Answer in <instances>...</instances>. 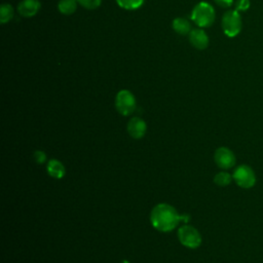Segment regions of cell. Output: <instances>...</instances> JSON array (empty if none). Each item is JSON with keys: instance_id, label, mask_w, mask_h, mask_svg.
<instances>
[{"instance_id": "obj_3", "label": "cell", "mask_w": 263, "mask_h": 263, "mask_svg": "<svg viewBox=\"0 0 263 263\" xmlns=\"http://www.w3.org/2000/svg\"><path fill=\"white\" fill-rule=\"evenodd\" d=\"M221 26L226 36L230 38L237 36L242 28V21L239 12L235 9L227 10L222 16Z\"/></svg>"}, {"instance_id": "obj_18", "label": "cell", "mask_w": 263, "mask_h": 263, "mask_svg": "<svg viewBox=\"0 0 263 263\" xmlns=\"http://www.w3.org/2000/svg\"><path fill=\"white\" fill-rule=\"evenodd\" d=\"M251 2L250 0H237L235 2V10L239 11H247L250 8Z\"/></svg>"}, {"instance_id": "obj_7", "label": "cell", "mask_w": 263, "mask_h": 263, "mask_svg": "<svg viewBox=\"0 0 263 263\" xmlns=\"http://www.w3.org/2000/svg\"><path fill=\"white\" fill-rule=\"evenodd\" d=\"M214 159H215L216 164L222 170L231 168L235 164V155H234V153L226 147L218 148L215 152Z\"/></svg>"}, {"instance_id": "obj_1", "label": "cell", "mask_w": 263, "mask_h": 263, "mask_svg": "<svg viewBox=\"0 0 263 263\" xmlns=\"http://www.w3.org/2000/svg\"><path fill=\"white\" fill-rule=\"evenodd\" d=\"M150 220L152 226L162 232L173 230L178 223L182 220V217L177 213L174 206L167 203H159L153 208Z\"/></svg>"}, {"instance_id": "obj_4", "label": "cell", "mask_w": 263, "mask_h": 263, "mask_svg": "<svg viewBox=\"0 0 263 263\" xmlns=\"http://www.w3.org/2000/svg\"><path fill=\"white\" fill-rule=\"evenodd\" d=\"M232 178L237 186L243 189H249L254 187L256 184V175L253 168L247 164L238 165L232 175Z\"/></svg>"}, {"instance_id": "obj_20", "label": "cell", "mask_w": 263, "mask_h": 263, "mask_svg": "<svg viewBox=\"0 0 263 263\" xmlns=\"http://www.w3.org/2000/svg\"><path fill=\"white\" fill-rule=\"evenodd\" d=\"M221 7H230L233 3V0H214Z\"/></svg>"}, {"instance_id": "obj_16", "label": "cell", "mask_w": 263, "mask_h": 263, "mask_svg": "<svg viewBox=\"0 0 263 263\" xmlns=\"http://www.w3.org/2000/svg\"><path fill=\"white\" fill-rule=\"evenodd\" d=\"M117 4L127 10H135L142 6L144 0H116Z\"/></svg>"}, {"instance_id": "obj_17", "label": "cell", "mask_w": 263, "mask_h": 263, "mask_svg": "<svg viewBox=\"0 0 263 263\" xmlns=\"http://www.w3.org/2000/svg\"><path fill=\"white\" fill-rule=\"evenodd\" d=\"M77 2L86 9H96L101 5L102 0H77Z\"/></svg>"}, {"instance_id": "obj_10", "label": "cell", "mask_w": 263, "mask_h": 263, "mask_svg": "<svg viewBox=\"0 0 263 263\" xmlns=\"http://www.w3.org/2000/svg\"><path fill=\"white\" fill-rule=\"evenodd\" d=\"M40 7L39 0H23L17 6V11L24 17H32L39 11Z\"/></svg>"}, {"instance_id": "obj_2", "label": "cell", "mask_w": 263, "mask_h": 263, "mask_svg": "<svg viewBox=\"0 0 263 263\" xmlns=\"http://www.w3.org/2000/svg\"><path fill=\"white\" fill-rule=\"evenodd\" d=\"M216 12L213 6L208 2H199L192 10L191 18L200 28L211 27L215 21Z\"/></svg>"}, {"instance_id": "obj_14", "label": "cell", "mask_w": 263, "mask_h": 263, "mask_svg": "<svg viewBox=\"0 0 263 263\" xmlns=\"http://www.w3.org/2000/svg\"><path fill=\"white\" fill-rule=\"evenodd\" d=\"M14 14V9L13 7L8 4V3H4L1 5L0 7V22L2 24H5L7 22H9Z\"/></svg>"}, {"instance_id": "obj_8", "label": "cell", "mask_w": 263, "mask_h": 263, "mask_svg": "<svg viewBox=\"0 0 263 263\" xmlns=\"http://www.w3.org/2000/svg\"><path fill=\"white\" fill-rule=\"evenodd\" d=\"M190 43L197 49H205L209 45V36L202 29H193L189 33Z\"/></svg>"}, {"instance_id": "obj_12", "label": "cell", "mask_w": 263, "mask_h": 263, "mask_svg": "<svg viewBox=\"0 0 263 263\" xmlns=\"http://www.w3.org/2000/svg\"><path fill=\"white\" fill-rule=\"evenodd\" d=\"M173 29L180 35H187L191 32V25L188 20L177 17L173 21Z\"/></svg>"}, {"instance_id": "obj_5", "label": "cell", "mask_w": 263, "mask_h": 263, "mask_svg": "<svg viewBox=\"0 0 263 263\" xmlns=\"http://www.w3.org/2000/svg\"><path fill=\"white\" fill-rule=\"evenodd\" d=\"M178 238L183 246L190 249H196L201 243V236L198 230L189 225H184L179 229Z\"/></svg>"}, {"instance_id": "obj_15", "label": "cell", "mask_w": 263, "mask_h": 263, "mask_svg": "<svg viewBox=\"0 0 263 263\" xmlns=\"http://www.w3.org/2000/svg\"><path fill=\"white\" fill-rule=\"evenodd\" d=\"M232 176L227 173V172H220L218 173L215 177H214V182L218 185V186H222V187H225V186H228L231 181H232Z\"/></svg>"}, {"instance_id": "obj_13", "label": "cell", "mask_w": 263, "mask_h": 263, "mask_svg": "<svg viewBox=\"0 0 263 263\" xmlns=\"http://www.w3.org/2000/svg\"><path fill=\"white\" fill-rule=\"evenodd\" d=\"M77 0H60L58 9L63 14H72L77 9Z\"/></svg>"}, {"instance_id": "obj_19", "label": "cell", "mask_w": 263, "mask_h": 263, "mask_svg": "<svg viewBox=\"0 0 263 263\" xmlns=\"http://www.w3.org/2000/svg\"><path fill=\"white\" fill-rule=\"evenodd\" d=\"M34 159L38 163H43L45 161V159H46V155H45V153L43 151H35Z\"/></svg>"}, {"instance_id": "obj_9", "label": "cell", "mask_w": 263, "mask_h": 263, "mask_svg": "<svg viewBox=\"0 0 263 263\" xmlns=\"http://www.w3.org/2000/svg\"><path fill=\"white\" fill-rule=\"evenodd\" d=\"M146 122L139 117L132 118L127 123V132L134 139H141L146 134Z\"/></svg>"}, {"instance_id": "obj_6", "label": "cell", "mask_w": 263, "mask_h": 263, "mask_svg": "<svg viewBox=\"0 0 263 263\" xmlns=\"http://www.w3.org/2000/svg\"><path fill=\"white\" fill-rule=\"evenodd\" d=\"M115 106L120 114L129 115L136 109V99L129 90L122 89L116 95Z\"/></svg>"}, {"instance_id": "obj_11", "label": "cell", "mask_w": 263, "mask_h": 263, "mask_svg": "<svg viewBox=\"0 0 263 263\" xmlns=\"http://www.w3.org/2000/svg\"><path fill=\"white\" fill-rule=\"evenodd\" d=\"M47 173L54 179H62L65 176V167L62 162L57 159H51L47 163Z\"/></svg>"}]
</instances>
